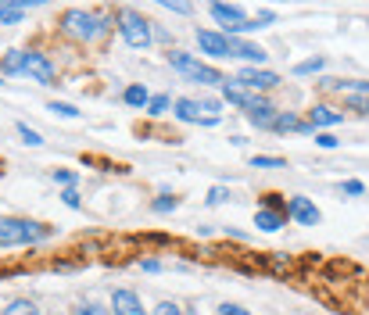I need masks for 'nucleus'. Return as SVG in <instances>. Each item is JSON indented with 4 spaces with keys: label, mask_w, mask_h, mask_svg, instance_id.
Segmentation results:
<instances>
[{
    "label": "nucleus",
    "mask_w": 369,
    "mask_h": 315,
    "mask_svg": "<svg viewBox=\"0 0 369 315\" xmlns=\"http://www.w3.org/2000/svg\"><path fill=\"white\" fill-rule=\"evenodd\" d=\"M111 312L115 315H143V305L133 290H115L111 294Z\"/></svg>",
    "instance_id": "11"
},
{
    "label": "nucleus",
    "mask_w": 369,
    "mask_h": 315,
    "mask_svg": "<svg viewBox=\"0 0 369 315\" xmlns=\"http://www.w3.org/2000/svg\"><path fill=\"white\" fill-rule=\"evenodd\" d=\"M161 8L172 11V15H190V11H194L190 4H183V0H161Z\"/></svg>",
    "instance_id": "26"
},
{
    "label": "nucleus",
    "mask_w": 369,
    "mask_h": 315,
    "mask_svg": "<svg viewBox=\"0 0 369 315\" xmlns=\"http://www.w3.org/2000/svg\"><path fill=\"white\" fill-rule=\"evenodd\" d=\"M0 315H44V312H39L33 301H26V298H15V301H8V308Z\"/></svg>",
    "instance_id": "18"
},
{
    "label": "nucleus",
    "mask_w": 369,
    "mask_h": 315,
    "mask_svg": "<svg viewBox=\"0 0 369 315\" xmlns=\"http://www.w3.org/2000/svg\"><path fill=\"white\" fill-rule=\"evenodd\" d=\"M337 122H344V115L330 108V104H316L309 111V129H326V125H337Z\"/></svg>",
    "instance_id": "12"
},
{
    "label": "nucleus",
    "mask_w": 369,
    "mask_h": 315,
    "mask_svg": "<svg viewBox=\"0 0 369 315\" xmlns=\"http://www.w3.org/2000/svg\"><path fill=\"white\" fill-rule=\"evenodd\" d=\"M280 82V75L276 72H269V69H244L240 75H237V87H244V90H251V93H258V90H273Z\"/></svg>",
    "instance_id": "6"
},
{
    "label": "nucleus",
    "mask_w": 369,
    "mask_h": 315,
    "mask_svg": "<svg viewBox=\"0 0 369 315\" xmlns=\"http://www.w3.org/2000/svg\"><path fill=\"white\" fill-rule=\"evenodd\" d=\"M172 115H176L179 122H204V125L215 122V118H201V104L190 100V97H179V100L172 104Z\"/></svg>",
    "instance_id": "13"
},
{
    "label": "nucleus",
    "mask_w": 369,
    "mask_h": 315,
    "mask_svg": "<svg viewBox=\"0 0 369 315\" xmlns=\"http://www.w3.org/2000/svg\"><path fill=\"white\" fill-rule=\"evenodd\" d=\"M334 90H341V93H355V97H369V82L366 79H337V82H330Z\"/></svg>",
    "instance_id": "15"
},
{
    "label": "nucleus",
    "mask_w": 369,
    "mask_h": 315,
    "mask_svg": "<svg viewBox=\"0 0 369 315\" xmlns=\"http://www.w3.org/2000/svg\"><path fill=\"white\" fill-rule=\"evenodd\" d=\"M230 39V57H244V61H255V69L262 65V61L265 57H269V54H265L258 44H248V39H237V36H226Z\"/></svg>",
    "instance_id": "10"
},
{
    "label": "nucleus",
    "mask_w": 369,
    "mask_h": 315,
    "mask_svg": "<svg viewBox=\"0 0 369 315\" xmlns=\"http://www.w3.org/2000/svg\"><path fill=\"white\" fill-rule=\"evenodd\" d=\"M273 129H280V133H309V122H301L298 115H276V122H273Z\"/></svg>",
    "instance_id": "16"
},
{
    "label": "nucleus",
    "mask_w": 369,
    "mask_h": 315,
    "mask_svg": "<svg viewBox=\"0 0 369 315\" xmlns=\"http://www.w3.org/2000/svg\"><path fill=\"white\" fill-rule=\"evenodd\" d=\"M22 75H29L33 82H39V87H51L54 82V65L47 61V54H36V51H22Z\"/></svg>",
    "instance_id": "5"
},
{
    "label": "nucleus",
    "mask_w": 369,
    "mask_h": 315,
    "mask_svg": "<svg viewBox=\"0 0 369 315\" xmlns=\"http://www.w3.org/2000/svg\"><path fill=\"white\" fill-rule=\"evenodd\" d=\"M316 143L323 147V151H334V147H337V136H330V133H319V136H316Z\"/></svg>",
    "instance_id": "31"
},
{
    "label": "nucleus",
    "mask_w": 369,
    "mask_h": 315,
    "mask_svg": "<svg viewBox=\"0 0 369 315\" xmlns=\"http://www.w3.org/2000/svg\"><path fill=\"white\" fill-rule=\"evenodd\" d=\"M54 179H57V183H65V186H72V183H75V172H65V169H57V172H54Z\"/></svg>",
    "instance_id": "35"
},
{
    "label": "nucleus",
    "mask_w": 369,
    "mask_h": 315,
    "mask_svg": "<svg viewBox=\"0 0 369 315\" xmlns=\"http://www.w3.org/2000/svg\"><path fill=\"white\" fill-rule=\"evenodd\" d=\"M208 11H212V18H215V22H222V29H226V36H230V33H233V29L244 22V18H248L240 4H212Z\"/></svg>",
    "instance_id": "9"
},
{
    "label": "nucleus",
    "mask_w": 369,
    "mask_h": 315,
    "mask_svg": "<svg viewBox=\"0 0 369 315\" xmlns=\"http://www.w3.org/2000/svg\"><path fill=\"white\" fill-rule=\"evenodd\" d=\"M169 65H172L176 72H183L190 82H201V87H222V82H226L219 69L201 65V61H194L190 54H183V51H172V54H169Z\"/></svg>",
    "instance_id": "3"
},
{
    "label": "nucleus",
    "mask_w": 369,
    "mask_h": 315,
    "mask_svg": "<svg viewBox=\"0 0 369 315\" xmlns=\"http://www.w3.org/2000/svg\"><path fill=\"white\" fill-rule=\"evenodd\" d=\"M226 197H230V194H226V190H222V186H215V190L208 194V204H222V201H226Z\"/></svg>",
    "instance_id": "34"
},
{
    "label": "nucleus",
    "mask_w": 369,
    "mask_h": 315,
    "mask_svg": "<svg viewBox=\"0 0 369 315\" xmlns=\"http://www.w3.org/2000/svg\"><path fill=\"white\" fill-rule=\"evenodd\" d=\"M169 104H172V100H169L165 93H161V97H151L147 111H151V115H165V111H169Z\"/></svg>",
    "instance_id": "25"
},
{
    "label": "nucleus",
    "mask_w": 369,
    "mask_h": 315,
    "mask_svg": "<svg viewBox=\"0 0 369 315\" xmlns=\"http://www.w3.org/2000/svg\"><path fill=\"white\" fill-rule=\"evenodd\" d=\"M51 111H54V115H61V118H79V111L72 108V104H61V100H54V104H51Z\"/></svg>",
    "instance_id": "27"
},
{
    "label": "nucleus",
    "mask_w": 369,
    "mask_h": 315,
    "mask_svg": "<svg viewBox=\"0 0 369 315\" xmlns=\"http://www.w3.org/2000/svg\"><path fill=\"white\" fill-rule=\"evenodd\" d=\"M4 72H11V75H22V51H11V54L4 57Z\"/></svg>",
    "instance_id": "22"
},
{
    "label": "nucleus",
    "mask_w": 369,
    "mask_h": 315,
    "mask_svg": "<svg viewBox=\"0 0 369 315\" xmlns=\"http://www.w3.org/2000/svg\"><path fill=\"white\" fill-rule=\"evenodd\" d=\"M251 165H255V169H287L283 158H269V154H255Z\"/></svg>",
    "instance_id": "21"
},
{
    "label": "nucleus",
    "mask_w": 369,
    "mask_h": 315,
    "mask_svg": "<svg viewBox=\"0 0 369 315\" xmlns=\"http://www.w3.org/2000/svg\"><path fill=\"white\" fill-rule=\"evenodd\" d=\"M219 315H251V312H248V308H240V305H222Z\"/></svg>",
    "instance_id": "33"
},
{
    "label": "nucleus",
    "mask_w": 369,
    "mask_h": 315,
    "mask_svg": "<svg viewBox=\"0 0 369 315\" xmlns=\"http://www.w3.org/2000/svg\"><path fill=\"white\" fill-rule=\"evenodd\" d=\"M341 190H344V194H352V197H359V194H362V190H366V186H362V183H359V179H348V183H344V186H341Z\"/></svg>",
    "instance_id": "32"
},
{
    "label": "nucleus",
    "mask_w": 369,
    "mask_h": 315,
    "mask_svg": "<svg viewBox=\"0 0 369 315\" xmlns=\"http://www.w3.org/2000/svg\"><path fill=\"white\" fill-rule=\"evenodd\" d=\"M61 26H65V33L69 36H75V39H100L108 33V22L105 18H97V15H90V11H79V8H72V11H65V18H61Z\"/></svg>",
    "instance_id": "2"
},
{
    "label": "nucleus",
    "mask_w": 369,
    "mask_h": 315,
    "mask_svg": "<svg viewBox=\"0 0 369 315\" xmlns=\"http://www.w3.org/2000/svg\"><path fill=\"white\" fill-rule=\"evenodd\" d=\"M61 201H65L69 208H79L83 201H79V194H75V186H65V194H61Z\"/></svg>",
    "instance_id": "30"
},
{
    "label": "nucleus",
    "mask_w": 369,
    "mask_h": 315,
    "mask_svg": "<svg viewBox=\"0 0 369 315\" xmlns=\"http://www.w3.org/2000/svg\"><path fill=\"white\" fill-rule=\"evenodd\" d=\"M72 315H111L108 308H100V305H79Z\"/></svg>",
    "instance_id": "28"
},
{
    "label": "nucleus",
    "mask_w": 369,
    "mask_h": 315,
    "mask_svg": "<svg viewBox=\"0 0 369 315\" xmlns=\"http://www.w3.org/2000/svg\"><path fill=\"white\" fill-rule=\"evenodd\" d=\"M122 100H126L129 108H143V104H151V93H147V87H129L122 93Z\"/></svg>",
    "instance_id": "19"
},
{
    "label": "nucleus",
    "mask_w": 369,
    "mask_h": 315,
    "mask_svg": "<svg viewBox=\"0 0 369 315\" xmlns=\"http://www.w3.org/2000/svg\"><path fill=\"white\" fill-rule=\"evenodd\" d=\"M18 133H22V140H26L29 147H39V143H44V136H39L36 129H29L26 122H18Z\"/></svg>",
    "instance_id": "24"
},
{
    "label": "nucleus",
    "mask_w": 369,
    "mask_h": 315,
    "mask_svg": "<svg viewBox=\"0 0 369 315\" xmlns=\"http://www.w3.org/2000/svg\"><path fill=\"white\" fill-rule=\"evenodd\" d=\"M54 229L29 222V219H0V247H22V244H36L47 240Z\"/></svg>",
    "instance_id": "1"
},
{
    "label": "nucleus",
    "mask_w": 369,
    "mask_h": 315,
    "mask_svg": "<svg viewBox=\"0 0 369 315\" xmlns=\"http://www.w3.org/2000/svg\"><path fill=\"white\" fill-rule=\"evenodd\" d=\"M29 4H0V26H18L26 18Z\"/></svg>",
    "instance_id": "14"
},
{
    "label": "nucleus",
    "mask_w": 369,
    "mask_h": 315,
    "mask_svg": "<svg viewBox=\"0 0 369 315\" xmlns=\"http://www.w3.org/2000/svg\"><path fill=\"white\" fill-rule=\"evenodd\" d=\"M151 315H183V312H179V305H172V301H161Z\"/></svg>",
    "instance_id": "29"
},
{
    "label": "nucleus",
    "mask_w": 369,
    "mask_h": 315,
    "mask_svg": "<svg viewBox=\"0 0 369 315\" xmlns=\"http://www.w3.org/2000/svg\"><path fill=\"white\" fill-rule=\"evenodd\" d=\"M326 61L323 57H309V61H298L294 65V75H312V72H323Z\"/></svg>",
    "instance_id": "20"
},
{
    "label": "nucleus",
    "mask_w": 369,
    "mask_h": 315,
    "mask_svg": "<svg viewBox=\"0 0 369 315\" xmlns=\"http://www.w3.org/2000/svg\"><path fill=\"white\" fill-rule=\"evenodd\" d=\"M255 226L262 229V233H276V229L283 226V215L280 212H265V208H262V212L255 215Z\"/></svg>",
    "instance_id": "17"
},
{
    "label": "nucleus",
    "mask_w": 369,
    "mask_h": 315,
    "mask_svg": "<svg viewBox=\"0 0 369 315\" xmlns=\"http://www.w3.org/2000/svg\"><path fill=\"white\" fill-rule=\"evenodd\" d=\"M118 33H122V39H126L129 47H136V51L151 47V22H147L143 15H136V11H122Z\"/></svg>",
    "instance_id": "4"
},
{
    "label": "nucleus",
    "mask_w": 369,
    "mask_h": 315,
    "mask_svg": "<svg viewBox=\"0 0 369 315\" xmlns=\"http://www.w3.org/2000/svg\"><path fill=\"white\" fill-rule=\"evenodd\" d=\"M197 104H201V111H219V100H212V97L208 100H197Z\"/></svg>",
    "instance_id": "37"
},
{
    "label": "nucleus",
    "mask_w": 369,
    "mask_h": 315,
    "mask_svg": "<svg viewBox=\"0 0 369 315\" xmlns=\"http://www.w3.org/2000/svg\"><path fill=\"white\" fill-rule=\"evenodd\" d=\"M140 269H143V272H158L161 265H158V262H140Z\"/></svg>",
    "instance_id": "38"
},
{
    "label": "nucleus",
    "mask_w": 369,
    "mask_h": 315,
    "mask_svg": "<svg viewBox=\"0 0 369 315\" xmlns=\"http://www.w3.org/2000/svg\"><path fill=\"white\" fill-rule=\"evenodd\" d=\"M352 108L366 115V111H369V100H366V97H352Z\"/></svg>",
    "instance_id": "36"
},
{
    "label": "nucleus",
    "mask_w": 369,
    "mask_h": 315,
    "mask_svg": "<svg viewBox=\"0 0 369 315\" xmlns=\"http://www.w3.org/2000/svg\"><path fill=\"white\" fill-rule=\"evenodd\" d=\"M176 204H179L176 197H169V194H161V197H158V201H154L151 208H154V212H158V215H165V212H176Z\"/></svg>",
    "instance_id": "23"
},
{
    "label": "nucleus",
    "mask_w": 369,
    "mask_h": 315,
    "mask_svg": "<svg viewBox=\"0 0 369 315\" xmlns=\"http://www.w3.org/2000/svg\"><path fill=\"white\" fill-rule=\"evenodd\" d=\"M287 215H291L294 222H301V226H319V219H323V212H319L309 197H291V204H287Z\"/></svg>",
    "instance_id": "7"
},
{
    "label": "nucleus",
    "mask_w": 369,
    "mask_h": 315,
    "mask_svg": "<svg viewBox=\"0 0 369 315\" xmlns=\"http://www.w3.org/2000/svg\"><path fill=\"white\" fill-rule=\"evenodd\" d=\"M197 44H201L204 54H212V57H230V39H226V33L197 29Z\"/></svg>",
    "instance_id": "8"
}]
</instances>
